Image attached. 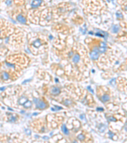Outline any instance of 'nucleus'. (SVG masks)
<instances>
[{"label": "nucleus", "instance_id": "f257e3e1", "mask_svg": "<svg viewBox=\"0 0 127 143\" xmlns=\"http://www.w3.org/2000/svg\"><path fill=\"white\" fill-rule=\"evenodd\" d=\"M90 57L92 60H97L98 57H99V51H98V48L95 47L90 52Z\"/></svg>", "mask_w": 127, "mask_h": 143}, {"label": "nucleus", "instance_id": "39448f33", "mask_svg": "<svg viewBox=\"0 0 127 143\" xmlns=\"http://www.w3.org/2000/svg\"><path fill=\"white\" fill-rule=\"evenodd\" d=\"M36 104H37L38 107L40 109H44L46 107V105L44 102L42 101V100H38V102H36Z\"/></svg>", "mask_w": 127, "mask_h": 143}, {"label": "nucleus", "instance_id": "9d476101", "mask_svg": "<svg viewBox=\"0 0 127 143\" xmlns=\"http://www.w3.org/2000/svg\"><path fill=\"white\" fill-rule=\"evenodd\" d=\"M112 33H117L119 31V27L116 25H114L113 26L112 28Z\"/></svg>", "mask_w": 127, "mask_h": 143}, {"label": "nucleus", "instance_id": "7ed1b4c3", "mask_svg": "<svg viewBox=\"0 0 127 143\" xmlns=\"http://www.w3.org/2000/svg\"><path fill=\"white\" fill-rule=\"evenodd\" d=\"M16 19L18 21V22H20V24H26L27 22L26 19L21 14H18L17 17H16Z\"/></svg>", "mask_w": 127, "mask_h": 143}, {"label": "nucleus", "instance_id": "2eb2a0df", "mask_svg": "<svg viewBox=\"0 0 127 143\" xmlns=\"http://www.w3.org/2000/svg\"><path fill=\"white\" fill-rule=\"evenodd\" d=\"M12 2L11 0H6L5 4L6 5L10 6L12 5Z\"/></svg>", "mask_w": 127, "mask_h": 143}, {"label": "nucleus", "instance_id": "f03ea898", "mask_svg": "<svg viewBox=\"0 0 127 143\" xmlns=\"http://www.w3.org/2000/svg\"><path fill=\"white\" fill-rule=\"evenodd\" d=\"M10 76H10V73L5 71H3L1 73V77H2V80H4V81L8 80L10 78Z\"/></svg>", "mask_w": 127, "mask_h": 143}, {"label": "nucleus", "instance_id": "ddd939ff", "mask_svg": "<svg viewBox=\"0 0 127 143\" xmlns=\"http://www.w3.org/2000/svg\"><path fill=\"white\" fill-rule=\"evenodd\" d=\"M116 17H117L118 18H120V19H123V14H122L121 12H116Z\"/></svg>", "mask_w": 127, "mask_h": 143}, {"label": "nucleus", "instance_id": "4468645a", "mask_svg": "<svg viewBox=\"0 0 127 143\" xmlns=\"http://www.w3.org/2000/svg\"><path fill=\"white\" fill-rule=\"evenodd\" d=\"M78 139L80 140H83L84 139V135H83V134H80V135L78 136Z\"/></svg>", "mask_w": 127, "mask_h": 143}, {"label": "nucleus", "instance_id": "f8f14e48", "mask_svg": "<svg viewBox=\"0 0 127 143\" xmlns=\"http://www.w3.org/2000/svg\"><path fill=\"white\" fill-rule=\"evenodd\" d=\"M24 106L25 107H30L32 106V104L30 101H26L25 103L24 104Z\"/></svg>", "mask_w": 127, "mask_h": 143}, {"label": "nucleus", "instance_id": "dca6fc26", "mask_svg": "<svg viewBox=\"0 0 127 143\" xmlns=\"http://www.w3.org/2000/svg\"><path fill=\"white\" fill-rule=\"evenodd\" d=\"M108 120H109V121H116V119L114 117H109Z\"/></svg>", "mask_w": 127, "mask_h": 143}, {"label": "nucleus", "instance_id": "9b49d317", "mask_svg": "<svg viewBox=\"0 0 127 143\" xmlns=\"http://www.w3.org/2000/svg\"><path fill=\"white\" fill-rule=\"evenodd\" d=\"M62 131H63L64 133H65V134H68V133H69V130L67 128V127H66L65 125H63V126H62Z\"/></svg>", "mask_w": 127, "mask_h": 143}, {"label": "nucleus", "instance_id": "f3484780", "mask_svg": "<svg viewBox=\"0 0 127 143\" xmlns=\"http://www.w3.org/2000/svg\"><path fill=\"white\" fill-rule=\"evenodd\" d=\"M124 10H125L126 11H127V5L124 7Z\"/></svg>", "mask_w": 127, "mask_h": 143}, {"label": "nucleus", "instance_id": "0eeeda50", "mask_svg": "<svg viewBox=\"0 0 127 143\" xmlns=\"http://www.w3.org/2000/svg\"><path fill=\"white\" fill-rule=\"evenodd\" d=\"M80 56L78 54H76V55L73 57V59H72V61H73L74 63H78V62L80 61Z\"/></svg>", "mask_w": 127, "mask_h": 143}, {"label": "nucleus", "instance_id": "20e7f679", "mask_svg": "<svg viewBox=\"0 0 127 143\" xmlns=\"http://www.w3.org/2000/svg\"><path fill=\"white\" fill-rule=\"evenodd\" d=\"M42 3V0H32L30 5L32 8H37L39 6H40Z\"/></svg>", "mask_w": 127, "mask_h": 143}, {"label": "nucleus", "instance_id": "423d86ee", "mask_svg": "<svg viewBox=\"0 0 127 143\" xmlns=\"http://www.w3.org/2000/svg\"><path fill=\"white\" fill-rule=\"evenodd\" d=\"M52 94H54V95H58L60 93V89L57 87H54V88H52Z\"/></svg>", "mask_w": 127, "mask_h": 143}, {"label": "nucleus", "instance_id": "1a4fd4ad", "mask_svg": "<svg viewBox=\"0 0 127 143\" xmlns=\"http://www.w3.org/2000/svg\"><path fill=\"white\" fill-rule=\"evenodd\" d=\"M109 96L108 95H103V96L102 97V98H101V99H102V100L103 101V102H107V101H108V100H109Z\"/></svg>", "mask_w": 127, "mask_h": 143}, {"label": "nucleus", "instance_id": "6e6552de", "mask_svg": "<svg viewBox=\"0 0 127 143\" xmlns=\"http://www.w3.org/2000/svg\"><path fill=\"white\" fill-rule=\"evenodd\" d=\"M33 45L36 48H38V47H40L42 45V43H41V41L40 40H35L33 42Z\"/></svg>", "mask_w": 127, "mask_h": 143}]
</instances>
